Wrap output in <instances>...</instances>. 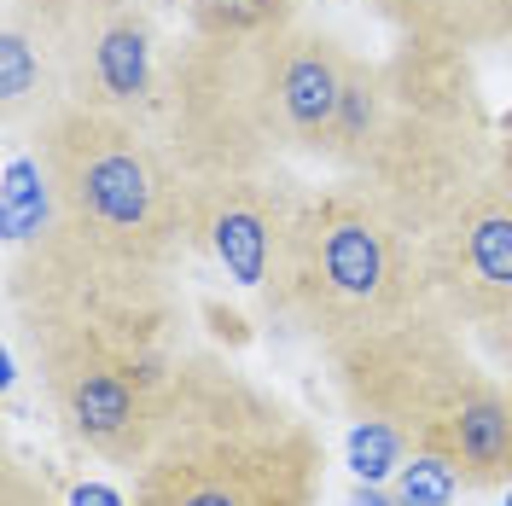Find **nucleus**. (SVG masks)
<instances>
[{
    "instance_id": "3",
    "label": "nucleus",
    "mask_w": 512,
    "mask_h": 506,
    "mask_svg": "<svg viewBox=\"0 0 512 506\" xmlns=\"http://www.w3.org/2000/svg\"><path fill=\"white\" fill-rule=\"evenodd\" d=\"M320 355L350 419H379L414 454H443L466 489H512V379L483 367L443 309L425 303Z\"/></svg>"
},
{
    "instance_id": "7",
    "label": "nucleus",
    "mask_w": 512,
    "mask_h": 506,
    "mask_svg": "<svg viewBox=\"0 0 512 506\" xmlns=\"http://www.w3.org/2000/svg\"><path fill=\"white\" fill-rule=\"evenodd\" d=\"M384 64V111L350 175L379 198L414 239L443 222V210L495 169L489 111H483L472 53L402 35Z\"/></svg>"
},
{
    "instance_id": "6",
    "label": "nucleus",
    "mask_w": 512,
    "mask_h": 506,
    "mask_svg": "<svg viewBox=\"0 0 512 506\" xmlns=\"http://www.w3.org/2000/svg\"><path fill=\"white\" fill-rule=\"evenodd\" d=\"M163 88L146 0H6L0 6V123L35 134L64 105L146 117Z\"/></svg>"
},
{
    "instance_id": "5",
    "label": "nucleus",
    "mask_w": 512,
    "mask_h": 506,
    "mask_svg": "<svg viewBox=\"0 0 512 506\" xmlns=\"http://www.w3.org/2000/svg\"><path fill=\"white\" fill-rule=\"evenodd\" d=\"M262 291L268 309L309 332L320 349L396 326L431 303L419 239L355 175H338L320 192H297Z\"/></svg>"
},
{
    "instance_id": "1",
    "label": "nucleus",
    "mask_w": 512,
    "mask_h": 506,
    "mask_svg": "<svg viewBox=\"0 0 512 506\" xmlns=\"http://www.w3.org/2000/svg\"><path fill=\"white\" fill-rule=\"evenodd\" d=\"M350 59L338 35L303 18L239 41L187 35L163 59V140L187 181L280 175L291 158H326Z\"/></svg>"
},
{
    "instance_id": "12",
    "label": "nucleus",
    "mask_w": 512,
    "mask_h": 506,
    "mask_svg": "<svg viewBox=\"0 0 512 506\" xmlns=\"http://www.w3.org/2000/svg\"><path fill=\"white\" fill-rule=\"evenodd\" d=\"M379 111H384V64L350 59V76H344V99H338V117H332V140H326V163L338 169V175H350L361 152H367V140H373V128H379Z\"/></svg>"
},
{
    "instance_id": "15",
    "label": "nucleus",
    "mask_w": 512,
    "mask_h": 506,
    "mask_svg": "<svg viewBox=\"0 0 512 506\" xmlns=\"http://www.w3.org/2000/svg\"><path fill=\"white\" fill-rule=\"evenodd\" d=\"M460 489H466V483H460V472L448 466L443 454H408V466L390 483L396 506H448Z\"/></svg>"
},
{
    "instance_id": "18",
    "label": "nucleus",
    "mask_w": 512,
    "mask_h": 506,
    "mask_svg": "<svg viewBox=\"0 0 512 506\" xmlns=\"http://www.w3.org/2000/svg\"><path fill=\"white\" fill-rule=\"evenodd\" d=\"M483 344H489V355H495V367H501V373L512 379V326H501V332H489Z\"/></svg>"
},
{
    "instance_id": "17",
    "label": "nucleus",
    "mask_w": 512,
    "mask_h": 506,
    "mask_svg": "<svg viewBox=\"0 0 512 506\" xmlns=\"http://www.w3.org/2000/svg\"><path fill=\"white\" fill-rule=\"evenodd\" d=\"M70 506H128V495L105 489V483H76L70 489Z\"/></svg>"
},
{
    "instance_id": "10",
    "label": "nucleus",
    "mask_w": 512,
    "mask_h": 506,
    "mask_svg": "<svg viewBox=\"0 0 512 506\" xmlns=\"http://www.w3.org/2000/svg\"><path fill=\"white\" fill-rule=\"evenodd\" d=\"M59 233V181L35 134H12V152L0 169V245L6 256L35 251Z\"/></svg>"
},
{
    "instance_id": "11",
    "label": "nucleus",
    "mask_w": 512,
    "mask_h": 506,
    "mask_svg": "<svg viewBox=\"0 0 512 506\" xmlns=\"http://www.w3.org/2000/svg\"><path fill=\"white\" fill-rule=\"evenodd\" d=\"M379 18L396 35L483 53V47H512V0H373Z\"/></svg>"
},
{
    "instance_id": "14",
    "label": "nucleus",
    "mask_w": 512,
    "mask_h": 506,
    "mask_svg": "<svg viewBox=\"0 0 512 506\" xmlns=\"http://www.w3.org/2000/svg\"><path fill=\"white\" fill-rule=\"evenodd\" d=\"M408 454L414 448L402 443V431H390L379 419H355L350 425V472L355 483H384V477H396L408 466Z\"/></svg>"
},
{
    "instance_id": "8",
    "label": "nucleus",
    "mask_w": 512,
    "mask_h": 506,
    "mask_svg": "<svg viewBox=\"0 0 512 506\" xmlns=\"http://www.w3.org/2000/svg\"><path fill=\"white\" fill-rule=\"evenodd\" d=\"M431 309H443L460 332L512 326V175L489 169L443 210V222L419 239Z\"/></svg>"
},
{
    "instance_id": "19",
    "label": "nucleus",
    "mask_w": 512,
    "mask_h": 506,
    "mask_svg": "<svg viewBox=\"0 0 512 506\" xmlns=\"http://www.w3.org/2000/svg\"><path fill=\"white\" fill-rule=\"evenodd\" d=\"M350 506H396V495H384L379 483H355V495Z\"/></svg>"
},
{
    "instance_id": "4",
    "label": "nucleus",
    "mask_w": 512,
    "mask_h": 506,
    "mask_svg": "<svg viewBox=\"0 0 512 506\" xmlns=\"http://www.w3.org/2000/svg\"><path fill=\"white\" fill-rule=\"evenodd\" d=\"M59 181V233L128 274H169L192 245V181L140 117L64 105L35 128Z\"/></svg>"
},
{
    "instance_id": "13",
    "label": "nucleus",
    "mask_w": 512,
    "mask_h": 506,
    "mask_svg": "<svg viewBox=\"0 0 512 506\" xmlns=\"http://www.w3.org/2000/svg\"><path fill=\"white\" fill-rule=\"evenodd\" d=\"M303 0H192L187 30L210 35V41H239V35H268L297 24Z\"/></svg>"
},
{
    "instance_id": "20",
    "label": "nucleus",
    "mask_w": 512,
    "mask_h": 506,
    "mask_svg": "<svg viewBox=\"0 0 512 506\" xmlns=\"http://www.w3.org/2000/svg\"><path fill=\"white\" fill-rule=\"evenodd\" d=\"M507 506H512V489H507Z\"/></svg>"
},
{
    "instance_id": "2",
    "label": "nucleus",
    "mask_w": 512,
    "mask_h": 506,
    "mask_svg": "<svg viewBox=\"0 0 512 506\" xmlns=\"http://www.w3.org/2000/svg\"><path fill=\"white\" fill-rule=\"evenodd\" d=\"M128 477V506H320L326 443L222 349H187Z\"/></svg>"
},
{
    "instance_id": "16",
    "label": "nucleus",
    "mask_w": 512,
    "mask_h": 506,
    "mask_svg": "<svg viewBox=\"0 0 512 506\" xmlns=\"http://www.w3.org/2000/svg\"><path fill=\"white\" fill-rule=\"evenodd\" d=\"M0 506H70L53 495V483L41 466H30L18 448H6V466H0Z\"/></svg>"
},
{
    "instance_id": "9",
    "label": "nucleus",
    "mask_w": 512,
    "mask_h": 506,
    "mask_svg": "<svg viewBox=\"0 0 512 506\" xmlns=\"http://www.w3.org/2000/svg\"><path fill=\"white\" fill-rule=\"evenodd\" d=\"M297 192L280 175H233L192 181V239L222 262V274L245 291H262L274 274L280 239L291 227Z\"/></svg>"
}]
</instances>
